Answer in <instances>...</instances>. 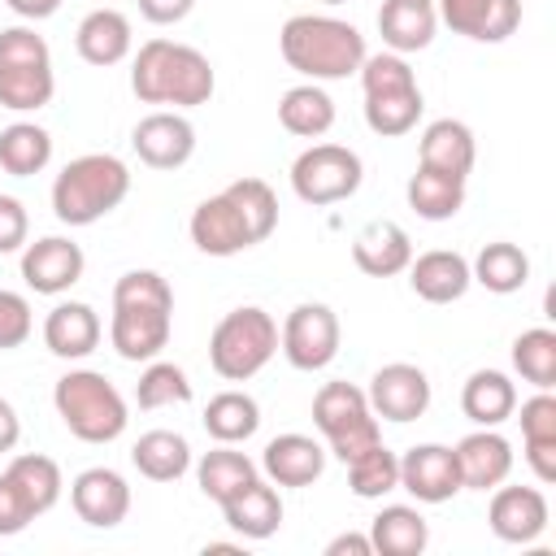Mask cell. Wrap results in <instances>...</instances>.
<instances>
[{"instance_id":"7","label":"cell","mask_w":556,"mask_h":556,"mask_svg":"<svg viewBox=\"0 0 556 556\" xmlns=\"http://www.w3.org/2000/svg\"><path fill=\"white\" fill-rule=\"evenodd\" d=\"M274 352H278V321L256 304L230 308L208 334V365L226 382L256 378L274 361Z\"/></svg>"},{"instance_id":"44","label":"cell","mask_w":556,"mask_h":556,"mask_svg":"<svg viewBox=\"0 0 556 556\" xmlns=\"http://www.w3.org/2000/svg\"><path fill=\"white\" fill-rule=\"evenodd\" d=\"M521 443H556V395L534 391L521 400Z\"/></svg>"},{"instance_id":"6","label":"cell","mask_w":556,"mask_h":556,"mask_svg":"<svg viewBox=\"0 0 556 556\" xmlns=\"http://www.w3.org/2000/svg\"><path fill=\"white\" fill-rule=\"evenodd\" d=\"M56 96L52 48L35 26H4L0 30V109L39 113Z\"/></svg>"},{"instance_id":"1","label":"cell","mask_w":556,"mask_h":556,"mask_svg":"<svg viewBox=\"0 0 556 556\" xmlns=\"http://www.w3.org/2000/svg\"><path fill=\"white\" fill-rule=\"evenodd\" d=\"M174 330V291L156 269H126L113 282L109 343L122 361L148 365L169 348Z\"/></svg>"},{"instance_id":"38","label":"cell","mask_w":556,"mask_h":556,"mask_svg":"<svg viewBox=\"0 0 556 556\" xmlns=\"http://www.w3.org/2000/svg\"><path fill=\"white\" fill-rule=\"evenodd\" d=\"M4 473L22 486V495L30 500L35 517H43L48 508H56V500H61V491H65L61 465H56L52 456H39V452H22V456H13Z\"/></svg>"},{"instance_id":"27","label":"cell","mask_w":556,"mask_h":556,"mask_svg":"<svg viewBox=\"0 0 556 556\" xmlns=\"http://www.w3.org/2000/svg\"><path fill=\"white\" fill-rule=\"evenodd\" d=\"M74 48H78V56H83L87 65H100V70L126 61L130 48H135L130 17H126L122 9H91V13L78 22V30H74Z\"/></svg>"},{"instance_id":"25","label":"cell","mask_w":556,"mask_h":556,"mask_svg":"<svg viewBox=\"0 0 556 556\" xmlns=\"http://www.w3.org/2000/svg\"><path fill=\"white\" fill-rule=\"evenodd\" d=\"M378 35L387 52H421L439 35V9L434 0H382L378 4Z\"/></svg>"},{"instance_id":"47","label":"cell","mask_w":556,"mask_h":556,"mask_svg":"<svg viewBox=\"0 0 556 556\" xmlns=\"http://www.w3.org/2000/svg\"><path fill=\"white\" fill-rule=\"evenodd\" d=\"M191 9H195V0H139V13H143L152 26H174V22H182Z\"/></svg>"},{"instance_id":"5","label":"cell","mask_w":556,"mask_h":556,"mask_svg":"<svg viewBox=\"0 0 556 556\" xmlns=\"http://www.w3.org/2000/svg\"><path fill=\"white\" fill-rule=\"evenodd\" d=\"M52 408L65 421V430L83 443H113L122 439L130 408L126 395L100 374V369H70L52 387Z\"/></svg>"},{"instance_id":"46","label":"cell","mask_w":556,"mask_h":556,"mask_svg":"<svg viewBox=\"0 0 556 556\" xmlns=\"http://www.w3.org/2000/svg\"><path fill=\"white\" fill-rule=\"evenodd\" d=\"M26 235H30V213H26V204H22L17 195H0V256L26 248Z\"/></svg>"},{"instance_id":"9","label":"cell","mask_w":556,"mask_h":556,"mask_svg":"<svg viewBox=\"0 0 556 556\" xmlns=\"http://www.w3.org/2000/svg\"><path fill=\"white\" fill-rule=\"evenodd\" d=\"M361 182H365V165L343 143H308L291 161V191L313 208L352 200L361 191Z\"/></svg>"},{"instance_id":"17","label":"cell","mask_w":556,"mask_h":556,"mask_svg":"<svg viewBox=\"0 0 556 556\" xmlns=\"http://www.w3.org/2000/svg\"><path fill=\"white\" fill-rule=\"evenodd\" d=\"M187 235H191V243H195L204 256H239V252L256 248L248 222L239 217V208L230 204L226 191H217V195H208V200H200V204L191 208Z\"/></svg>"},{"instance_id":"10","label":"cell","mask_w":556,"mask_h":556,"mask_svg":"<svg viewBox=\"0 0 556 556\" xmlns=\"http://www.w3.org/2000/svg\"><path fill=\"white\" fill-rule=\"evenodd\" d=\"M339 343H343V330H339V313L321 300H304L295 304L282 326H278V348L287 356L291 369L300 374H317L326 369L334 356H339Z\"/></svg>"},{"instance_id":"19","label":"cell","mask_w":556,"mask_h":556,"mask_svg":"<svg viewBox=\"0 0 556 556\" xmlns=\"http://www.w3.org/2000/svg\"><path fill=\"white\" fill-rule=\"evenodd\" d=\"M439 22L473 43H504L521 26V0H434Z\"/></svg>"},{"instance_id":"21","label":"cell","mask_w":556,"mask_h":556,"mask_svg":"<svg viewBox=\"0 0 556 556\" xmlns=\"http://www.w3.org/2000/svg\"><path fill=\"white\" fill-rule=\"evenodd\" d=\"M352 261H356V269L369 274V278H395V274H404L408 261H413V239H408V230H404L400 222L374 217V222H365V226L352 235Z\"/></svg>"},{"instance_id":"14","label":"cell","mask_w":556,"mask_h":556,"mask_svg":"<svg viewBox=\"0 0 556 556\" xmlns=\"http://www.w3.org/2000/svg\"><path fill=\"white\" fill-rule=\"evenodd\" d=\"M87 269V256L65 235H43L22 248V282L35 295H65Z\"/></svg>"},{"instance_id":"49","label":"cell","mask_w":556,"mask_h":556,"mask_svg":"<svg viewBox=\"0 0 556 556\" xmlns=\"http://www.w3.org/2000/svg\"><path fill=\"white\" fill-rule=\"evenodd\" d=\"M17 439H22V417H17V408L0 395V452H13Z\"/></svg>"},{"instance_id":"31","label":"cell","mask_w":556,"mask_h":556,"mask_svg":"<svg viewBox=\"0 0 556 556\" xmlns=\"http://www.w3.org/2000/svg\"><path fill=\"white\" fill-rule=\"evenodd\" d=\"M278 122L295 139H321L334 126V100L321 83H295L278 100Z\"/></svg>"},{"instance_id":"26","label":"cell","mask_w":556,"mask_h":556,"mask_svg":"<svg viewBox=\"0 0 556 556\" xmlns=\"http://www.w3.org/2000/svg\"><path fill=\"white\" fill-rule=\"evenodd\" d=\"M222 517H226V526H230L243 543L274 539L278 526H282V495H278L274 482L256 478V482H248L239 495H230V500L222 504Z\"/></svg>"},{"instance_id":"32","label":"cell","mask_w":556,"mask_h":556,"mask_svg":"<svg viewBox=\"0 0 556 556\" xmlns=\"http://www.w3.org/2000/svg\"><path fill=\"white\" fill-rule=\"evenodd\" d=\"M130 465L148 482H178L191 469V443L178 430H148L130 447Z\"/></svg>"},{"instance_id":"24","label":"cell","mask_w":556,"mask_h":556,"mask_svg":"<svg viewBox=\"0 0 556 556\" xmlns=\"http://www.w3.org/2000/svg\"><path fill=\"white\" fill-rule=\"evenodd\" d=\"M473 161H478V139L460 117H434L417 139V165L426 169L469 178Z\"/></svg>"},{"instance_id":"52","label":"cell","mask_w":556,"mask_h":556,"mask_svg":"<svg viewBox=\"0 0 556 556\" xmlns=\"http://www.w3.org/2000/svg\"><path fill=\"white\" fill-rule=\"evenodd\" d=\"M321 4H330V9H334V4H348V0H321Z\"/></svg>"},{"instance_id":"39","label":"cell","mask_w":556,"mask_h":556,"mask_svg":"<svg viewBox=\"0 0 556 556\" xmlns=\"http://www.w3.org/2000/svg\"><path fill=\"white\" fill-rule=\"evenodd\" d=\"M513 369L534 391H552L556 387V330H547V326L521 330L513 339Z\"/></svg>"},{"instance_id":"16","label":"cell","mask_w":556,"mask_h":556,"mask_svg":"<svg viewBox=\"0 0 556 556\" xmlns=\"http://www.w3.org/2000/svg\"><path fill=\"white\" fill-rule=\"evenodd\" d=\"M70 504L91 530H113L130 513V482L109 465H91L70 482Z\"/></svg>"},{"instance_id":"37","label":"cell","mask_w":556,"mask_h":556,"mask_svg":"<svg viewBox=\"0 0 556 556\" xmlns=\"http://www.w3.org/2000/svg\"><path fill=\"white\" fill-rule=\"evenodd\" d=\"M426 113L421 87H400V91H369L365 96V126L382 139L408 135Z\"/></svg>"},{"instance_id":"13","label":"cell","mask_w":556,"mask_h":556,"mask_svg":"<svg viewBox=\"0 0 556 556\" xmlns=\"http://www.w3.org/2000/svg\"><path fill=\"white\" fill-rule=\"evenodd\" d=\"M547 521H552V508H547V495H543L539 486H504V482H500V486L491 491L486 526H491V534H495L500 543L526 547V543L543 539Z\"/></svg>"},{"instance_id":"18","label":"cell","mask_w":556,"mask_h":556,"mask_svg":"<svg viewBox=\"0 0 556 556\" xmlns=\"http://www.w3.org/2000/svg\"><path fill=\"white\" fill-rule=\"evenodd\" d=\"M452 452H456V469H460L465 491H495L513 473V443L500 434V426L469 430Z\"/></svg>"},{"instance_id":"42","label":"cell","mask_w":556,"mask_h":556,"mask_svg":"<svg viewBox=\"0 0 556 556\" xmlns=\"http://www.w3.org/2000/svg\"><path fill=\"white\" fill-rule=\"evenodd\" d=\"M222 191L230 195V204H235L239 217L248 222L252 239L265 243V239L274 235V226H278V195H274V187H269L265 178H235V182L222 187Z\"/></svg>"},{"instance_id":"29","label":"cell","mask_w":556,"mask_h":556,"mask_svg":"<svg viewBox=\"0 0 556 556\" xmlns=\"http://www.w3.org/2000/svg\"><path fill=\"white\" fill-rule=\"evenodd\" d=\"M460 413L473 426H504L517 413V382L504 369H473L460 387Z\"/></svg>"},{"instance_id":"20","label":"cell","mask_w":556,"mask_h":556,"mask_svg":"<svg viewBox=\"0 0 556 556\" xmlns=\"http://www.w3.org/2000/svg\"><path fill=\"white\" fill-rule=\"evenodd\" d=\"M261 473L274 486H313L326 473V447L313 434H274L261 452Z\"/></svg>"},{"instance_id":"35","label":"cell","mask_w":556,"mask_h":556,"mask_svg":"<svg viewBox=\"0 0 556 556\" xmlns=\"http://www.w3.org/2000/svg\"><path fill=\"white\" fill-rule=\"evenodd\" d=\"M204 430L208 439L217 443H248L256 430H261V404L248 395V391H217L208 404H204Z\"/></svg>"},{"instance_id":"40","label":"cell","mask_w":556,"mask_h":556,"mask_svg":"<svg viewBox=\"0 0 556 556\" xmlns=\"http://www.w3.org/2000/svg\"><path fill=\"white\" fill-rule=\"evenodd\" d=\"M348 486L356 500H382V495L400 491V456L387 443L365 447L361 456L348 460Z\"/></svg>"},{"instance_id":"41","label":"cell","mask_w":556,"mask_h":556,"mask_svg":"<svg viewBox=\"0 0 556 556\" xmlns=\"http://www.w3.org/2000/svg\"><path fill=\"white\" fill-rule=\"evenodd\" d=\"M191 400V378L182 365L174 361H148L139 382H135V404L143 413H156V408H169V404H187Z\"/></svg>"},{"instance_id":"12","label":"cell","mask_w":556,"mask_h":556,"mask_svg":"<svg viewBox=\"0 0 556 556\" xmlns=\"http://www.w3.org/2000/svg\"><path fill=\"white\" fill-rule=\"evenodd\" d=\"M130 148L148 169H182L195 156V126L178 109H156L135 122Z\"/></svg>"},{"instance_id":"4","label":"cell","mask_w":556,"mask_h":556,"mask_svg":"<svg viewBox=\"0 0 556 556\" xmlns=\"http://www.w3.org/2000/svg\"><path fill=\"white\" fill-rule=\"evenodd\" d=\"M130 195V165L113 152H83L52 178V213L65 226H96Z\"/></svg>"},{"instance_id":"23","label":"cell","mask_w":556,"mask_h":556,"mask_svg":"<svg viewBox=\"0 0 556 556\" xmlns=\"http://www.w3.org/2000/svg\"><path fill=\"white\" fill-rule=\"evenodd\" d=\"M104 339V326H100V313L83 300H61L48 308L43 317V348L61 361H83L100 348Z\"/></svg>"},{"instance_id":"3","label":"cell","mask_w":556,"mask_h":556,"mask_svg":"<svg viewBox=\"0 0 556 556\" xmlns=\"http://www.w3.org/2000/svg\"><path fill=\"white\" fill-rule=\"evenodd\" d=\"M130 91L143 104H174L182 113L213 100L217 74L200 48L178 39H148L130 61Z\"/></svg>"},{"instance_id":"50","label":"cell","mask_w":556,"mask_h":556,"mask_svg":"<svg viewBox=\"0 0 556 556\" xmlns=\"http://www.w3.org/2000/svg\"><path fill=\"white\" fill-rule=\"evenodd\" d=\"M17 17H26V22H43V17H52L56 9H61V0H4Z\"/></svg>"},{"instance_id":"36","label":"cell","mask_w":556,"mask_h":556,"mask_svg":"<svg viewBox=\"0 0 556 556\" xmlns=\"http://www.w3.org/2000/svg\"><path fill=\"white\" fill-rule=\"evenodd\" d=\"M52 161V135L39 122H13L0 130V169L13 178L43 174Z\"/></svg>"},{"instance_id":"30","label":"cell","mask_w":556,"mask_h":556,"mask_svg":"<svg viewBox=\"0 0 556 556\" xmlns=\"http://www.w3.org/2000/svg\"><path fill=\"white\" fill-rule=\"evenodd\" d=\"M261 478V465L252 460V456H243V452H235V443H217L213 452H204L200 460H195V482H200V491L222 508L230 495H239L248 482H256Z\"/></svg>"},{"instance_id":"8","label":"cell","mask_w":556,"mask_h":556,"mask_svg":"<svg viewBox=\"0 0 556 556\" xmlns=\"http://www.w3.org/2000/svg\"><path fill=\"white\" fill-rule=\"evenodd\" d=\"M313 426L321 430L326 452L343 465L361 456L365 447L382 443V426L369 408V395L356 382H326L313 395Z\"/></svg>"},{"instance_id":"48","label":"cell","mask_w":556,"mask_h":556,"mask_svg":"<svg viewBox=\"0 0 556 556\" xmlns=\"http://www.w3.org/2000/svg\"><path fill=\"white\" fill-rule=\"evenodd\" d=\"M326 556H374V543L361 530H343V534H334L326 543Z\"/></svg>"},{"instance_id":"33","label":"cell","mask_w":556,"mask_h":556,"mask_svg":"<svg viewBox=\"0 0 556 556\" xmlns=\"http://www.w3.org/2000/svg\"><path fill=\"white\" fill-rule=\"evenodd\" d=\"M469 274L491 295H513V291H521L530 282V256L517 243L495 239V243H482V252L469 261Z\"/></svg>"},{"instance_id":"43","label":"cell","mask_w":556,"mask_h":556,"mask_svg":"<svg viewBox=\"0 0 556 556\" xmlns=\"http://www.w3.org/2000/svg\"><path fill=\"white\" fill-rule=\"evenodd\" d=\"M35 330V313H30V300L17 295V291H4L0 287V352H13L30 339Z\"/></svg>"},{"instance_id":"15","label":"cell","mask_w":556,"mask_h":556,"mask_svg":"<svg viewBox=\"0 0 556 556\" xmlns=\"http://www.w3.org/2000/svg\"><path fill=\"white\" fill-rule=\"evenodd\" d=\"M400 491H408L417 504H447L460 495V469L456 452L447 443H417L400 456Z\"/></svg>"},{"instance_id":"11","label":"cell","mask_w":556,"mask_h":556,"mask_svg":"<svg viewBox=\"0 0 556 556\" xmlns=\"http://www.w3.org/2000/svg\"><path fill=\"white\" fill-rule=\"evenodd\" d=\"M365 395H369L374 417L395 421V426H408V421L426 417V408H430V395H434V391H430V378H426V369H421V365L391 361V365H378V369H374V378H369Z\"/></svg>"},{"instance_id":"22","label":"cell","mask_w":556,"mask_h":556,"mask_svg":"<svg viewBox=\"0 0 556 556\" xmlns=\"http://www.w3.org/2000/svg\"><path fill=\"white\" fill-rule=\"evenodd\" d=\"M408 287L417 300L426 304H456L469 287H473V274H469V261L452 248H430L421 256L408 261Z\"/></svg>"},{"instance_id":"34","label":"cell","mask_w":556,"mask_h":556,"mask_svg":"<svg viewBox=\"0 0 556 556\" xmlns=\"http://www.w3.org/2000/svg\"><path fill=\"white\" fill-rule=\"evenodd\" d=\"M404 195H408V208L417 217H426V222H452L465 208V178H452V174H439V169L417 165V174L408 178Z\"/></svg>"},{"instance_id":"28","label":"cell","mask_w":556,"mask_h":556,"mask_svg":"<svg viewBox=\"0 0 556 556\" xmlns=\"http://www.w3.org/2000/svg\"><path fill=\"white\" fill-rule=\"evenodd\" d=\"M365 534L378 556H421L430 543V521L417 504H382Z\"/></svg>"},{"instance_id":"45","label":"cell","mask_w":556,"mask_h":556,"mask_svg":"<svg viewBox=\"0 0 556 556\" xmlns=\"http://www.w3.org/2000/svg\"><path fill=\"white\" fill-rule=\"evenodd\" d=\"M30 521H35V508H30V500L22 495V486H17L9 473H0V539H13V534H22Z\"/></svg>"},{"instance_id":"51","label":"cell","mask_w":556,"mask_h":556,"mask_svg":"<svg viewBox=\"0 0 556 556\" xmlns=\"http://www.w3.org/2000/svg\"><path fill=\"white\" fill-rule=\"evenodd\" d=\"M204 552H213V556H243L239 543H204Z\"/></svg>"},{"instance_id":"2","label":"cell","mask_w":556,"mask_h":556,"mask_svg":"<svg viewBox=\"0 0 556 556\" xmlns=\"http://www.w3.org/2000/svg\"><path fill=\"white\" fill-rule=\"evenodd\" d=\"M278 52L304 83H339L369 56L365 35L334 13H291L278 30Z\"/></svg>"}]
</instances>
